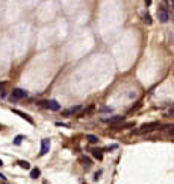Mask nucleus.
<instances>
[{
  "label": "nucleus",
  "instance_id": "nucleus-1",
  "mask_svg": "<svg viewBox=\"0 0 174 184\" xmlns=\"http://www.w3.org/2000/svg\"><path fill=\"white\" fill-rule=\"evenodd\" d=\"M160 126V123L159 122H150V123H144L141 128L136 131V134H145V132H152V131H155L156 128Z\"/></svg>",
  "mask_w": 174,
  "mask_h": 184
},
{
  "label": "nucleus",
  "instance_id": "nucleus-2",
  "mask_svg": "<svg viewBox=\"0 0 174 184\" xmlns=\"http://www.w3.org/2000/svg\"><path fill=\"white\" fill-rule=\"evenodd\" d=\"M157 19L160 20L162 23H167L168 19H170V14H168V11H167V8H165L164 5H160V6L157 8Z\"/></svg>",
  "mask_w": 174,
  "mask_h": 184
},
{
  "label": "nucleus",
  "instance_id": "nucleus-3",
  "mask_svg": "<svg viewBox=\"0 0 174 184\" xmlns=\"http://www.w3.org/2000/svg\"><path fill=\"white\" fill-rule=\"evenodd\" d=\"M27 96V92L21 90V88H14L11 93V101H18V99H23Z\"/></svg>",
  "mask_w": 174,
  "mask_h": 184
},
{
  "label": "nucleus",
  "instance_id": "nucleus-4",
  "mask_svg": "<svg viewBox=\"0 0 174 184\" xmlns=\"http://www.w3.org/2000/svg\"><path fill=\"white\" fill-rule=\"evenodd\" d=\"M46 108H49V110L52 111H58L61 110V104H58L56 101H53V99H50V101H44V102H41Z\"/></svg>",
  "mask_w": 174,
  "mask_h": 184
},
{
  "label": "nucleus",
  "instance_id": "nucleus-5",
  "mask_svg": "<svg viewBox=\"0 0 174 184\" xmlns=\"http://www.w3.org/2000/svg\"><path fill=\"white\" fill-rule=\"evenodd\" d=\"M49 149H50V140L49 139H42L41 140V152H39V155H46L49 152Z\"/></svg>",
  "mask_w": 174,
  "mask_h": 184
},
{
  "label": "nucleus",
  "instance_id": "nucleus-6",
  "mask_svg": "<svg viewBox=\"0 0 174 184\" xmlns=\"http://www.w3.org/2000/svg\"><path fill=\"white\" fill-rule=\"evenodd\" d=\"M12 113H15V114H18V116H20L21 119H24V120H27V122H29L30 125H34V123H35V122H34V119H32V117H30L29 114H26V113H23V111H20V110H12Z\"/></svg>",
  "mask_w": 174,
  "mask_h": 184
},
{
  "label": "nucleus",
  "instance_id": "nucleus-7",
  "mask_svg": "<svg viewBox=\"0 0 174 184\" xmlns=\"http://www.w3.org/2000/svg\"><path fill=\"white\" fill-rule=\"evenodd\" d=\"M80 110V105H76V107H71L68 110L62 111V116H65V117H70V116H73V114H76L77 111Z\"/></svg>",
  "mask_w": 174,
  "mask_h": 184
},
{
  "label": "nucleus",
  "instance_id": "nucleus-8",
  "mask_svg": "<svg viewBox=\"0 0 174 184\" xmlns=\"http://www.w3.org/2000/svg\"><path fill=\"white\" fill-rule=\"evenodd\" d=\"M103 120L106 123H117V122H123L124 120V116H112V117H106Z\"/></svg>",
  "mask_w": 174,
  "mask_h": 184
},
{
  "label": "nucleus",
  "instance_id": "nucleus-9",
  "mask_svg": "<svg viewBox=\"0 0 174 184\" xmlns=\"http://www.w3.org/2000/svg\"><path fill=\"white\" fill-rule=\"evenodd\" d=\"M92 155H94L99 161H102V160H103V154H102V151H100V149H94V151H92Z\"/></svg>",
  "mask_w": 174,
  "mask_h": 184
},
{
  "label": "nucleus",
  "instance_id": "nucleus-10",
  "mask_svg": "<svg viewBox=\"0 0 174 184\" xmlns=\"http://www.w3.org/2000/svg\"><path fill=\"white\" fill-rule=\"evenodd\" d=\"M87 139H88V142H89V143H92V145H95V143H99V137H97V135H92V134H88V135H87Z\"/></svg>",
  "mask_w": 174,
  "mask_h": 184
},
{
  "label": "nucleus",
  "instance_id": "nucleus-11",
  "mask_svg": "<svg viewBox=\"0 0 174 184\" xmlns=\"http://www.w3.org/2000/svg\"><path fill=\"white\" fill-rule=\"evenodd\" d=\"M39 175H41V170L36 167V169H32L30 170V177L34 178V180H36V178H39Z\"/></svg>",
  "mask_w": 174,
  "mask_h": 184
},
{
  "label": "nucleus",
  "instance_id": "nucleus-12",
  "mask_svg": "<svg viewBox=\"0 0 174 184\" xmlns=\"http://www.w3.org/2000/svg\"><path fill=\"white\" fill-rule=\"evenodd\" d=\"M23 139H24V137H23V135H17V137H15V139H14V145H21V142H23Z\"/></svg>",
  "mask_w": 174,
  "mask_h": 184
},
{
  "label": "nucleus",
  "instance_id": "nucleus-13",
  "mask_svg": "<svg viewBox=\"0 0 174 184\" xmlns=\"http://www.w3.org/2000/svg\"><path fill=\"white\" fill-rule=\"evenodd\" d=\"M18 165L21 166L23 169H30V165H29L27 161H18Z\"/></svg>",
  "mask_w": 174,
  "mask_h": 184
},
{
  "label": "nucleus",
  "instance_id": "nucleus-14",
  "mask_svg": "<svg viewBox=\"0 0 174 184\" xmlns=\"http://www.w3.org/2000/svg\"><path fill=\"white\" fill-rule=\"evenodd\" d=\"M5 85H6L5 82H0V92H3V88H5Z\"/></svg>",
  "mask_w": 174,
  "mask_h": 184
},
{
  "label": "nucleus",
  "instance_id": "nucleus-15",
  "mask_svg": "<svg viewBox=\"0 0 174 184\" xmlns=\"http://www.w3.org/2000/svg\"><path fill=\"white\" fill-rule=\"evenodd\" d=\"M100 175H102V172H97V173H95V175H94V180H97V178H99V177H100Z\"/></svg>",
  "mask_w": 174,
  "mask_h": 184
},
{
  "label": "nucleus",
  "instance_id": "nucleus-16",
  "mask_svg": "<svg viewBox=\"0 0 174 184\" xmlns=\"http://www.w3.org/2000/svg\"><path fill=\"white\" fill-rule=\"evenodd\" d=\"M145 3H147V6H150L152 5V0H145Z\"/></svg>",
  "mask_w": 174,
  "mask_h": 184
},
{
  "label": "nucleus",
  "instance_id": "nucleus-17",
  "mask_svg": "<svg viewBox=\"0 0 174 184\" xmlns=\"http://www.w3.org/2000/svg\"><path fill=\"white\" fill-rule=\"evenodd\" d=\"M0 166H3V161H2V160H0Z\"/></svg>",
  "mask_w": 174,
  "mask_h": 184
},
{
  "label": "nucleus",
  "instance_id": "nucleus-18",
  "mask_svg": "<svg viewBox=\"0 0 174 184\" xmlns=\"http://www.w3.org/2000/svg\"><path fill=\"white\" fill-rule=\"evenodd\" d=\"M2 128H3V126H2V125H0V129H2Z\"/></svg>",
  "mask_w": 174,
  "mask_h": 184
}]
</instances>
